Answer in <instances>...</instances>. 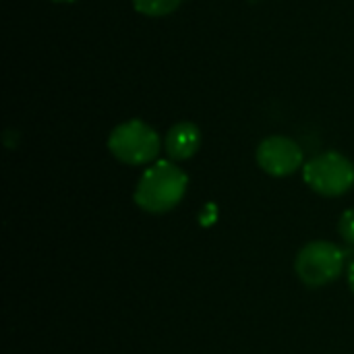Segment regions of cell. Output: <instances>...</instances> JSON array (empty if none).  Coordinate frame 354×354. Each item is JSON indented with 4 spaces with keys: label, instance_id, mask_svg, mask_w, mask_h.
I'll use <instances>...</instances> for the list:
<instances>
[{
    "label": "cell",
    "instance_id": "obj_8",
    "mask_svg": "<svg viewBox=\"0 0 354 354\" xmlns=\"http://www.w3.org/2000/svg\"><path fill=\"white\" fill-rule=\"evenodd\" d=\"M338 232H340V236H342L348 245H354V209H346V212L340 216Z\"/></svg>",
    "mask_w": 354,
    "mask_h": 354
},
{
    "label": "cell",
    "instance_id": "obj_6",
    "mask_svg": "<svg viewBox=\"0 0 354 354\" xmlns=\"http://www.w3.org/2000/svg\"><path fill=\"white\" fill-rule=\"evenodd\" d=\"M199 145H201L199 127L189 122V120L176 122L174 127H170V131L166 133V139H164L166 153L174 162H183V160L193 158L197 153Z\"/></svg>",
    "mask_w": 354,
    "mask_h": 354
},
{
    "label": "cell",
    "instance_id": "obj_3",
    "mask_svg": "<svg viewBox=\"0 0 354 354\" xmlns=\"http://www.w3.org/2000/svg\"><path fill=\"white\" fill-rule=\"evenodd\" d=\"M305 183L324 197H340L354 187V164L340 151H324L303 166Z\"/></svg>",
    "mask_w": 354,
    "mask_h": 354
},
{
    "label": "cell",
    "instance_id": "obj_1",
    "mask_svg": "<svg viewBox=\"0 0 354 354\" xmlns=\"http://www.w3.org/2000/svg\"><path fill=\"white\" fill-rule=\"evenodd\" d=\"M187 185L189 176L174 162L160 160L151 164L139 178L135 203L147 214H166L183 201Z\"/></svg>",
    "mask_w": 354,
    "mask_h": 354
},
{
    "label": "cell",
    "instance_id": "obj_4",
    "mask_svg": "<svg viewBox=\"0 0 354 354\" xmlns=\"http://www.w3.org/2000/svg\"><path fill=\"white\" fill-rule=\"evenodd\" d=\"M344 270V251L330 241H313L305 245L297 259L295 272L309 288H322L334 282Z\"/></svg>",
    "mask_w": 354,
    "mask_h": 354
},
{
    "label": "cell",
    "instance_id": "obj_2",
    "mask_svg": "<svg viewBox=\"0 0 354 354\" xmlns=\"http://www.w3.org/2000/svg\"><path fill=\"white\" fill-rule=\"evenodd\" d=\"M108 149L118 162L141 166L158 158L162 149V139L153 127L139 118H133L112 129L108 137Z\"/></svg>",
    "mask_w": 354,
    "mask_h": 354
},
{
    "label": "cell",
    "instance_id": "obj_7",
    "mask_svg": "<svg viewBox=\"0 0 354 354\" xmlns=\"http://www.w3.org/2000/svg\"><path fill=\"white\" fill-rule=\"evenodd\" d=\"M131 2L133 8L145 17H166L172 15L183 4V0H131Z\"/></svg>",
    "mask_w": 354,
    "mask_h": 354
},
{
    "label": "cell",
    "instance_id": "obj_10",
    "mask_svg": "<svg viewBox=\"0 0 354 354\" xmlns=\"http://www.w3.org/2000/svg\"><path fill=\"white\" fill-rule=\"evenodd\" d=\"M54 2H75V0H54Z\"/></svg>",
    "mask_w": 354,
    "mask_h": 354
},
{
    "label": "cell",
    "instance_id": "obj_5",
    "mask_svg": "<svg viewBox=\"0 0 354 354\" xmlns=\"http://www.w3.org/2000/svg\"><path fill=\"white\" fill-rule=\"evenodd\" d=\"M257 164L270 176H290L303 166V149L290 137L272 135L257 147Z\"/></svg>",
    "mask_w": 354,
    "mask_h": 354
},
{
    "label": "cell",
    "instance_id": "obj_9",
    "mask_svg": "<svg viewBox=\"0 0 354 354\" xmlns=\"http://www.w3.org/2000/svg\"><path fill=\"white\" fill-rule=\"evenodd\" d=\"M348 284H351V290L354 292V261L348 266Z\"/></svg>",
    "mask_w": 354,
    "mask_h": 354
}]
</instances>
